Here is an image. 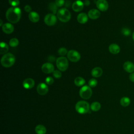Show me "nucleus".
I'll return each mask as SVG.
<instances>
[{
    "mask_svg": "<svg viewBox=\"0 0 134 134\" xmlns=\"http://www.w3.org/2000/svg\"><path fill=\"white\" fill-rule=\"evenodd\" d=\"M21 12L17 7H12L7 9L6 13V17L10 23L16 24L19 21L21 17Z\"/></svg>",
    "mask_w": 134,
    "mask_h": 134,
    "instance_id": "1",
    "label": "nucleus"
},
{
    "mask_svg": "<svg viewBox=\"0 0 134 134\" xmlns=\"http://www.w3.org/2000/svg\"><path fill=\"white\" fill-rule=\"evenodd\" d=\"M1 64L3 66L9 68L14 65L15 62V57L14 54L10 53H7L2 57Z\"/></svg>",
    "mask_w": 134,
    "mask_h": 134,
    "instance_id": "2",
    "label": "nucleus"
},
{
    "mask_svg": "<svg viewBox=\"0 0 134 134\" xmlns=\"http://www.w3.org/2000/svg\"><path fill=\"white\" fill-rule=\"evenodd\" d=\"M58 18L62 22L66 23L70 20L71 15L70 11L65 8H62L58 10L57 13Z\"/></svg>",
    "mask_w": 134,
    "mask_h": 134,
    "instance_id": "3",
    "label": "nucleus"
},
{
    "mask_svg": "<svg viewBox=\"0 0 134 134\" xmlns=\"http://www.w3.org/2000/svg\"><path fill=\"white\" fill-rule=\"evenodd\" d=\"M89 104L84 100H80L75 105V110L80 114H85L89 111Z\"/></svg>",
    "mask_w": 134,
    "mask_h": 134,
    "instance_id": "4",
    "label": "nucleus"
},
{
    "mask_svg": "<svg viewBox=\"0 0 134 134\" xmlns=\"http://www.w3.org/2000/svg\"><path fill=\"white\" fill-rule=\"evenodd\" d=\"M56 65L58 69L61 71H65L69 66L68 60L64 57H60L56 60Z\"/></svg>",
    "mask_w": 134,
    "mask_h": 134,
    "instance_id": "5",
    "label": "nucleus"
},
{
    "mask_svg": "<svg viewBox=\"0 0 134 134\" xmlns=\"http://www.w3.org/2000/svg\"><path fill=\"white\" fill-rule=\"evenodd\" d=\"M79 94L81 97L84 99H89L92 95V91L91 87L87 85L82 86L80 90Z\"/></svg>",
    "mask_w": 134,
    "mask_h": 134,
    "instance_id": "6",
    "label": "nucleus"
},
{
    "mask_svg": "<svg viewBox=\"0 0 134 134\" xmlns=\"http://www.w3.org/2000/svg\"><path fill=\"white\" fill-rule=\"evenodd\" d=\"M67 57L70 61L73 62H77L81 58L80 54L79 53V52L74 50H72L68 51Z\"/></svg>",
    "mask_w": 134,
    "mask_h": 134,
    "instance_id": "7",
    "label": "nucleus"
},
{
    "mask_svg": "<svg viewBox=\"0 0 134 134\" xmlns=\"http://www.w3.org/2000/svg\"><path fill=\"white\" fill-rule=\"evenodd\" d=\"M57 20V17L53 14H48L45 16L44 18V23L48 26H53Z\"/></svg>",
    "mask_w": 134,
    "mask_h": 134,
    "instance_id": "8",
    "label": "nucleus"
},
{
    "mask_svg": "<svg viewBox=\"0 0 134 134\" xmlns=\"http://www.w3.org/2000/svg\"><path fill=\"white\" fill-rule=\"evenodd\" d=\"M42 71L46 74H49L53 73L54 71V67L53 65L49 62L44 63L41 66Z\"/></svg>",
    "mask_w": 134,
    "mask_h": 134,
    "instance_id": "9",
    "label": "nucleus"
},
{
    "mask_svg": "<svg viewBox=\"0 0 134 134\" xmlns=\"http://www.w3.org/2000/svg\"><path fill=\"white\" fill-rule=\"evenodd\" d=\"M37 92L39 95H44L48 92V87L46 84L40 83L37 86Z\"/></svg>",
    "mask_w": 134,
    "mask_h": 134,
    "instance_id": "10",
    "label": "nucleus"
},
{
    "mask_svg": "<svg viewBox=\"0 0 134 134\" xmlns=\"http://www.w3.org/2000/svg\"><path fill=\"white\" fill-rule=\"evenodd\" d=\"M96 6L99 10L105 12L108 8V3L106 0H97L96 2Z\"/></svg>",
    "mask_w": 134,
    "mask_h": 134,
    "instance_id": "11",
    "label": "nucleus"
},
{
    "mask_svg": "<svg viewBox=\"0 0 134 134\" xmlns=\"http://www.w3.org/2000/svg\"><path fill=\"white\" fill-rule=\"evenodd\" d=\"M84 4L83 2L80 0H77L72 4V7L74 12H79L83 9L84 7Z\"/></svg>",
    "mask_w": 134,
    "mask_h": 134,
    "instance_id": "12",
    "label": "nucleus"
},
{
    "mask_svg": "<svg viewBox=\"0 0 134 134\" xmlns=\"http://www.w3.org/2000/svg\"><path fill=\"white\" fill-rule=\"evenodd\" d=\"M35 85V81L31 78H27L24 80L23 86L26 89H31Z\"/></svg>",
    "mask_w": 134,
    "mask_h": 134,
    "instance_id": "13",
    "label": "nucleus"
},
{
    "mask_svg": "<svg viewBox=\"0 0 134 134\" xmlns=\"http://www.w3.org/2000/svg\"><path fill=\"white\" fill-rule=\"evenodd\" d=\"M14 27L11 23H6L3 24L2 26V30L4 32L7 34H10L14 31Z\"/></svg>",
    "mask_w": 134,
    "mask_h": 134,
    "instance_id": "14",
    "label": "nucleus"
},
{
    "mask_svg": "<svg viewBox=\"0 0 134 134\" xmlns=\"http://www.w3.org/2000/svg\"><path fill=\"white\" fill-rule=\"evenodd\" d=\"M123 68L127 72L131 73L134 71V64L131 61H126L124 63Z\"/></svg>",
    "mask_w": 134,
    "mask_h": 134,
    "instance_id": "15",
    "label": "nucleus"
},
{
    "mask_svg": "<svg viewBox=\"0 0 134 134\" xmlns=\"http://www.w3.org/2000/svg\"><path fill=\"white\" fill-rule=\"evenodd\" d=\"M100 12L96 9H91L88 13V16L92 19H96L100 17Z\"/></svg>",
    "mask_w": 134,
    "mask_h": 134,
    "instance_id": "16",
    "label": "nucleus"
},
{
    "mask_svg": "<svg viewBox=\"0 0 134 134\" xmlns=\"http://www.w3.org/2000/svg\"><path fill=\"white\" fill-rule=\"evenodd\" d=\"M108 49L111 53L114 54L118 53L120 50L119 46L116 43L110 44L108 47Z\"/></svg>",
    "mask_w": 134,
    "mask_h": 134,
    "instance_id": "17",
    "label": "nucleus"
},
{
    "mask_svg": "<svg viewBox=\"0 0 134 134\" xmlns=\"http://www.w3.org/2000/svg\"><path fill=\"white\" fill-rule=\"evenodd\" d=\"M29 20L32 23H37L39 20V15L36 12H31L28 15Z\"/></svg>",
    "mask_w": 134,
    "mask_h": 134,
    "instance_id": "18",
    "label": "nucleus"
},
{
    "mask_svg": "<svg viewBox=\"0 0 134 134\" xmlns=\"http://www.w3.org/2000/svg\"><path fill=\"white\" fill-rule=\"evenodd\" d=\"M77 21L82 24L86 23L88 20L87 15L84 13H81L77 15Z\"/></svg>",
    "mask_w": 134,
    "mask_h": 134,
    "instance_id": "19",
    "label": "nucleus"
},
{
    "mask_svg": "<svg viewBox=\"0 0 134 134\" xmlns=\"http://www.w3.org/2000/svg\"><path fill=\"white\" fill-rule=\"evenodd\" d=\"M103 74V70L99 67L94 68L91 72L92 75L94 77H99Z\"/></svg>",
    "mask_w": 134,
    "mask_h": 134,
    "instance_id": "20",
    "label": "nucleus"
},
{
    "mask_svg": "<svg viewBox=\"0 0 134 134\" xmlns=\"http://www.w3.org/2000/svg\"><path fill=\"white\" fill-rule=\"evenodd\" d=\"M35 131L37 134H46L47 130L42 125H38L35 128Z\"/></svg>",
    "mask_w": 134,
    "mask_h": 134,
    "instance_id": "21",
    "label": "nucleus"
},
{
    "mask_svg": "<svg viewBox=\"0 0 134 134\" xmlns=\"http://www.w3.org/2000/svg\"><path fill=\"white\" fill-rule=\"evenodd\" d=\"M0 53L1 54H6L7 53V51H8L9 48H8V45L4 42H1L0 44Z\"/></svg>",
    "mask_w": 134,
    "mask_h": 134,
    "instance_id": "22",
    "label": "nucleus"
},
{
    "mask_svg": "<svg viewBox=\"0 0 134 134\" xmlns=\"http://www.w3.org/2000/svg\"><path fill=\"white\" fill-rule=\"evenodd\" d=\"M120 105L123 107H127L130 103V99L128 97H123L120 100Z\"/></svg>",
    "mask_w": 134,
    "mask_h": 134,
    "instance_id": "23",
    "label": "nucleus"
},
{
    "mask_svg": "<svg viewBox=\"0 0 134 134\" xmlns=\"http://www.w3.org/2000/svg\"><path fill=\"white\" fill-rule=\"evenodd\" d=\"M74 83L77 86H81L85 83V81L82 77H77L74 79Z\"/></svg>",
    "mask_w": 134,
    "mask_h": 134,
    "instance_id": "24",
    "label": "nucleus"
},
{
    "mask_svg": "<svg viewBox=\"0 0 134 134\" xmlns=\"http://www.w3.org/2000/svg\"><path fill=\"white\" fill-rule=\"evenodd\" d=\"M100 108H101L100 104L97 102H93V103L91 104L90 106L91 109L94 111H98L100 109Z\"/></svg>",
    "mask_w": 134,
    "mask_h": 134,
    "instance_id": "25",
    "label": "nucleus"
},
{
    "mask_svg": "<svg viewBox=\"0 0 134 134\" xmlns=\"http://www.w3.org/2000/svg\"><path fill=\"white\" fill-rule=\"evenodd\" d=\"M49 7V9L52 12L53 14H55L57 13V12H58V11H57L58 10V9H57L58 6L56 5L55 3L51 2V3H50Z\"/></svg>",
    "mask_w": 134,
    "mask_h": 134,
    "instance_id": "26",
    "label": "nucleus"
},
{
    "mask_svg": "<svg viewBox=\"0 0 134 134\" xmlns=\"http://www.w3.org/2000/svg\"><path fill=\"white\" fill-rule=\"evenodd\" d=\"M19 44V41L17 38H12L9 40V44L12 47H17Z\"/></svg>",
    "mask_w": 134,
    "mask_h": 134,
    "instance_id": "27",
    "label": "nucleus"
},
{
    "mask_svg": "<svg viewBox=\"0 0 134 134\" xmlns=\"http://www.w3.org/2000/svg\"><path fill=\"white\" fill-rule=\"evenodd\" d=\"M97 84V81L95 79H91L88 81V85L91 87H94Z\"/></svg>",
    "mask_w": 134,
    "mask_h": 134,
    "instance_id": "28",
    "label": "nucleus"
},
{
    "mask_svg": "<svg viewBox=\"0 0 134 134\" xmlns=\"http://www.w3.org/2000/svg\"><path fill=\"white\" fill-rule=\"evenodd\" d=\"M68 51H67V49L64 48V47H62V48H60L59 50H58V53L61 55V56H64L65 55V54H68Z\"/></svg>",
    "mask_w": 134,
    "mask_h": 134,
    "instance_id": "29",
    "label": "nucleus"
},
{
    "mask_svg": "<svg viewBox=\"0 0 134 134\" xmlns=\"http://www.w3.org/2000/svg\"><path fill=\"white\" fill-rule=\"evenodd\" d=\"M121 32L125 36H129L131 34L130 30L127 28H123L121 30Z\"/></svg>",
    "mask_w": 134,
    "mask_h": 134,
    "instance_id": "30",
    "label": "nucleus"
},
{
    "mask_svg": "<svg viewBox=\"0 0 134 134\" xmlns=\"http://www.w3.org/2000/svg\"><path fill=\"white\" fill-rule=\"evenodd\" d=\"M8 2L9 4L13 7H16L19 4V0H8Z\"/></svg>",
    "mask_w": 134,
    "mask_h": 134,
    "instance_id": "31",
    "label": "nucleus"
},
{
    "mask_svg": "<svg viewBox=\"0 0 134 134\" xmlns=\"http://www.w3.org/2000/svg\"><path fill=\"white\" fill-rule=\"evenodd\" d=\"M53 75L56 79H60L62 76V73L59 70H54L53 72Z\"/></svg>",
    "mask_w": 134,
    "mask_h": 134,
    "instance_id": "32",
    "label": "nucleus"
},
{
    "mask_svg": "<svg viewBox=\"0 0 134 134\" xmlns=\"http://www.w3.org/2000/svg\"><path fill=\"white\" fill-rule=\"evenodd\" d=\"M45 81L46 83L48 84V85H51L53 84V83L54 82V80L52 77L50 76H48L47 77L46 79H45Z\"/></svg>",
    "mask_w": 134,
    "mask_h": 134,
    "instance_id": "33",
    "label": "nucleus"
},
{
    "mask_svg": "<svg viewBox=\"0 0 134 134\" xmlns=\"http://www.w3.org/2000/svg\"><path fill=\"white\" fill-rule=\"evenodd\" d=\"M64 0H55V3L58 7H61L64 4Z\"/></svg>",
    "mask_w": 134,
    "mask_h": 134,
    "instance_id": "34",
    "label": "nucleus"
},
{
    "mask_svg": "<svg viewBox=\"0 0 134 134\" xmlns=\"http://www.w3.org/2000/svg\"><path fill=\"white\" fill-rule=\"evenodd\" d=\"M24 9L25 10L26 12H28V13H30L31 11V7H30V6L28 5H27L25 6L24 7Z\"/></svg>",
    "mask_w": 134,
    "mask_h": 134,
    "instance_id": "35",
    "label": "nucleus"
},
{
    "mask_svg": "<svg viewBox=\"0 0 134 134\" xmlns=\"http://www.w3.org/2000/svg\"><path fill=\"white\" fill-rule=\"evenodd\" d=\"M129 79L131 82H134V72L131 73L129 75Z\"/></svg>",
    "mask_w": 134,
    "mask_h": 134,
    "instance_id": "36",
    "label": "nucleus"
},
{
    "mask_svg": "<svg viewBox=\"0 0 134 134\" xmlns=\"http://www.w3.org/2000/svg\"><path fill=\"white\" fill-rule=\"evenodd\" d=\"M84 4L85 5V6H88L90 4V1L88 0H85L83 2Z\"/></svg>",
    "mask_w": 134,
    "mask_h": 134,
    "instance_id": "37",
    "label": "nucleus"
},
{
    "mask_svg": "<svg viewBox=\"0 0 134 134\" xmlns=\"http://www.w3.org/2000/svg\"><path fill=\"white\" fill-rule=\"evenodd\" d=\"M55 60V58L53 57V56H50L49 57V60L50 61H53L54 60Z\"/></svg>",
    "mask_w": 134,
    "mask_h": 134,
    "instance_id": "38",
    "label": "nucleus"
},
{
    "mask_svg": "<svg viewBox=\"0 0 134 134\" xmlns=\"http://www.w3.org/2000/svg\"><path fill=\"white\" fill-rule=\"evenodd\" d=\"M0 21H1V24H0V26L2 27V26H3V21H2V19H1V20H0Z\"/></svg>",
    "mask_w": 134,
    "mask_h": 134,
    "instance_id": "39",
    "label": "nucleus"
},
{
    "mask_svg": "<svg viewBox=\"0 0 134 134\" xmlns=\"http://www.w3.org/2000/svg\"><path fill=\"white\" fill-rule=\"evenodd\" d=\"M132 39H133V40H134V31H133V33H132Z\"/></svg>",
    "mask_w": 134,
    "mask_h": 134,
    "instance_id": "40",
    "label": "nucleus"
}]
</instances>
